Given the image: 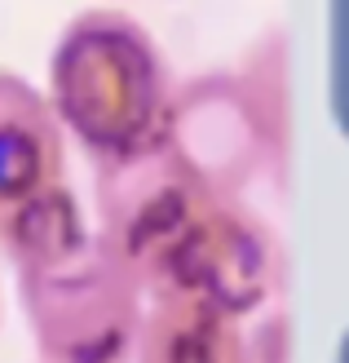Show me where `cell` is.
Segmentation results:
<instances>
[{"mask_svg":"<svg viewBox=\"0 0 349 363\" xmlns=\"http://www.w3.org/2000/svg\"><path fill=\"white\" fill-rule=\"evenodd\" d=\"M18 297L31 323L35 363H133L146 293L98 230L71 262L23 275Z\"/></svg>","mask_w":349,"mask_h":363,"instance_id":"cell-3","label":"cell"},{"mask_svg":"<svg viewBox=\"0 0 349 363\" xmlns=\"http://www.w3.org/2000/svg\"><path fill=\"white\" fill-rule=\"evenodd\" d=\"M173 89V67L155 35L124 9H80L49 53V111L93 169L155 147Z\"/></svg>","mask_w":349,"mask_h":363,"instance_id":"cell-1","label":"cell"},{"mask_svg":"<svg viewBox=\"0 0 349 363\" xmlns=\"http://www.w3.org/2000/svg\"><path fill=\"white\" fill-rule=\"evenodd\" d=\"M88 240H93V226L84 217L80 195L67 182H53V186L0 208V252L18 279L71 262L88 248Z\"/></svg>","mask_w":349,"mask_h":363,"instance_id":"cell-6","label":"cell"},{"mask_svg":"<svg viewBox=\"0 0 349 363\" xmlns=\"http://www.w3.org/2000/svg\"><path fill=\"white\" fill-rule=\"evenodd\" d=\"M287 116L283 31L270 27L239 67L208 71L173 89L164 147L208 191L248 199L261 177H283Z\"/></svg>","mask_w":349,"mask_h":363,"instance_id":"cell-2","label":"cell"},{"mask_svg":"<svg viewBox=\"0 0 349 363\" xmlns=\"http://www.w3.org/2000/svg\"><path fill=\"white\" fill-rule=\"evenodd\" d=\"M67 182V133L45 89L0 67V208Z\"/></svg>","mask_w":349,"mask_h":363,"instance_id":"cell-4","label":"cell"},{"mask_svg":"<svg viewBox=\"0 0 349 363\" xmlns=\"http://www.w3.org/2000/svg\"><path fill=\"white\" fill-rule=\"evenodd\" d=\"M133 363H256L244 319L195 297H146Z\"/></svg>","mask_w":349,"mask_h":363,"instance_id":"cell-5","label":"cell"}]
</instances>
